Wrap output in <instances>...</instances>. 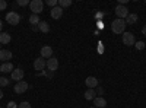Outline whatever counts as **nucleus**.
<instances>
[{
  "instance_id": "f257e3e1",
  "label": "nucleus",
  "mask_w": 146,
  "mask_h": 108,
  "mask_svg": "<svg viewBox=\"0 0 146 108\" xmlns=\"http://www.w3.org/2000/svg\"><path fill=\"white\" fill-rule=\"evenodd\" d=\"M111 29L114 34H124L126 31V21L124 19H115L111 22Z\"/></svg>"
},
{
  "instance_id": "f03ea898",
  "label": "nucleus",
  "mask_w": 146,
  "mask_h": 108,
  "mask_svg": "<svg viewBox=\"0 0 146 108\" xmlns=\"http://www.w3.org/2000/svg\"><path fill=\"white\" fill-rule=\"evenodd\" d=\"M29 7H31L32 15H40L44 9V3H42V0H32L29 3Z\"/></svg>"
},
{
  "instance_id": "7ed1b4c3",
  "label": "nucleus",
  "mask_w": 146,
  "mask_h": 108,
  "mask_svg": "<svg viewBox=\"0 0 146 108\" xmlns=\"http://www.w3.org/2000/svg\"><path fill=\"white\" fill-rule=\"evenodd\" d=\"M6 22L9 23V25H18V23L21 22L19 13H16V12H9V13L6 15Z\"/></svg>"
},
{
  "instance_id": "20e7f679",
  "label": "nucleus",
  "mask_w": 146,
  "mask_h": 108,
  "mask_svg": "<svg viewBox=\"0 0 146 108\" xmlns=\"http://www.w3.org/2000/svg\"><path fill=\"white\" fill-rule=\"evenodd\" d=\"M121 40H123V44L127 45V47H133L136 44V38H135V35H133L131 32H124Z\"/></svg>"
},
{
  "instance_id": "39448f33",
  "label": "nucleus",
  "mask_w": 146,
  "mask_h": 108,
  "mask_svg": "<svg viewBox=\"0 0 146 108\" xmlns=\"http://www.w3.org/2000/svg\"><path fill=\"white\" fill-rule=\"evenodd\" d=\"M114 12H115V15H117L118 19H126V18L129 16V9H127L124 5H118Z\"/></svg>"
},
{
  "instance_id": "423d86ee",
  "label": "nucleus",
  "mask_w": 146,
  "mask_h": 108,
  "mask_svg": "<svg viewBox=\"0 0 146 108\" xmlns=\"http://www.w3.org/2000/svg\"><path fill=\"white\" fill-rule=\"evenodd\" d=\"M47 67H48V70H50V72H56L58 69V60L54 56L50 57V58L47 60Z\"/></svg>"
},
{
  "instance_id": "0eeeda50",
  "label": "nucleus",
  "mask_w": 146,
  "mask_h": 108,
  "mask_svg": "<svg viewBox=\"0 0 146 108\" xmlns=\"http://www.w3.org/2000/svg\"><path fill=\"white\" fill-rule=\"evenodd\" d=\"M28 88H29L28 83L23 82V80H21V82H18L16 85H15V92H16V93H25Z\"/></svg>"
},
{
  "instance_id": "6e6552de",
  "label": "nucleus",
  "mask_w": 146,
  "mask_h": 108,
  "mask_svg": "<svg viewBox=\"0 0 146 108\" xmlns=\"http://www.w3.org/2000/svg\"><path fill=\"white\" fill-rule=\"evenodd\" d=\"M45 66H47L45 58H42V57H40V58H35V62H34V69H35V70L41 72V70H44V67H45Z\"/></svg>"
},
{
  "instance_id": "1a4fd4ad",
  "label": "nucleus",
  "mask_w": 146,
  "mask_h": 108,
  "mask_svg": "<svg viewBox=\"0 0 146 108\" xmlns=\"http://www.w3.org/2000/svg\"><path fill=\"white\" fill-rule=\"evenodd\" d=\"M85 85L88 86V89H94V88L98 86V79L94 78V76H88L85 79Z\"/></svg>"
},
{
  "instance_id": "9d476101",
  "label": "nucleus",
  "mask_w": 146,
  "mask_h": 108,
  "mask_svg": "<svg viewBox=\"0 0 146 108\" xmlns=\"http://www.w3.org/2000/svg\"><path fill=\"white\" fill-rule=\"evenodd\" d=\"M23 76H25V72L22 69H13V72H12V79L16 82H21L23 79Z\"/></svg>"
},
{
  "instance_id": "9b49d317",
  "label": "nucleus",
  "mask_w": 146,
  "mask_h": 108,
  "mask_svg": "<svg viewBox=\"0 0 146 108\" xmlns=\"http://www.w3.org/2000/svg\"><path fill=\"white\" fill-rule=\"evenodd\" d=\"M50 15H51L53 19H60V18H62V15H63V9L57 5L56 7H53V9L50 10Z\"/></svg>"
},
{
  "instance_id": "f8f14e48",
  "label": "nucleus",
  "mask_w": 146,
  "mask_h": 108,
  "mask_svg": "<svg viewBox=\"0 0 146 108\" xmlns=\"http://www.w3.org/2000/svg\"><path fill=\"white\" fill-rule=\"evenodd\" d=\"M41 57L42 58H50L53 57V48L50 45H44L42 48H41Z\"/></svg>"
},
{
  "instance_id": "ddd939ff",
  "label": "nucleus",
  "mask_w": 146,
  "mask_h": 108,
  "mask_svg": "<svg viewBox=\"0 0 146 108\" xmlns=\"http://www.w3.org/2000/svg\"><path fill=\"white\" fill-rule=\"evenodd\" d=\"M0 72H3V73H12V72H13V64H12L10 62L2 63V66H0Z\"/></svg>"
},
{
  "instance_id": "4468645a",
  "label": "nucleus",
  "mask_w": 146,
  "mask_h": 108,
  "mask_svg": "<svg viewBox=\"0 0 146 108\" xmlns=\"http://www.w3.org/2000/svg\"><path fill=\"white\" fill-rule=\"evenodd\" d=\"M10 58H12V53L9 50H0V60H2L3 63L9 62Z\"/></svg>"
},
{
  "instance_id": "2eb2a0df",
  "label": "nucleus",
  "mask_w": 146,
  "mask_h": 108,
  "mask_svg": "<svg viewBox=\"0 0 146 108\" xmlns=\"http://www.w3.org/2000/svg\"><path fill=\"white\" fill-rule=\"evenodd\" d=\"M137 19H139V16L136 13H129V16L124 21H126V25H133V23L137 22Z\"/></svg>"
},
{
  "instance_id": "dca6fc26",
  "label": "nucleus",
  "mask_w": 146,
  "mask_h": 108,
  "mask_svg": "<svg viewBox=\"0 0 146 108\" xmlns=\"http://www.w3.org/2000/svg\"><path fill=\"white\" fill-rule=\"evenodd\" d=\"M105 105H107V101L104 98H101V97L94 99V107H96V108H107Z\"/></svg>"
},
{
  "instance_id": "f3484780",
  "label": "nucleus",
  "mask_w": 146,
  "mask_h": 108,
  "mask_svg": "<svg viewBox=\"0 0 146 108\" xmlns=\"http://www.w3.org/2000/svg\"><path fill=\"white\" fill-rule=\"evenodd\" d=\"M10 40H12L10 34H7V32H0V44H9Z\"/></svg>"
},
{
  "instance_id": "a211bd4d",
  "label": "nucleus",
  "mask_w": 146,
  "mask_h": 108,
  "mask_svg": "<svg viewBox=\"0 0 146 108\" xmlns=\"http://www.w3.org/2000/svg\"><path fill=\"white\" fill-rule=\"evenodd\" d=\"M95 98H96V92L94 89L85 91V99H86V101H94Z\"/></svg>"
},
{
  "instance_id": "6ab92c4d",
  "label": "nucleus",
  "mask_w": 146,
  "mask_h": 108,
  "mask_svg": "<svg viewBox=\"0 0 146 108\" xmlns=\"http://www.w3.org/2000/svg\"><path fill=\"white\" fill-rule=\"evenodd\" d=\"M38 29H40L41 32L47 34V32H50V25H48L45 21H41V22L38 23Z\"/></svg>"
},
{
  "instance_id": "aec40b11",
  "label": "nucleus",
  "mask_w": 146,
  "mask_h": 108,
  "mask_svg": "<svg viewBox=\"0 0 146 108\" xmlns=\"http://www.w3.org/2000/svg\"><path fill=\"white\" fill-rule=\"evenodd\" d=\"M40 22H41V19H40V15H31V16H29V23H32L34 27H36Z\"/></svg>"
},
{
  "instance_id": "412c9836",
  "label": "nucleus",
  "mask_w": 146,
  "mask_h": 108,
  "mask_svg": "<svg viewBox=\"0 0 146 108\" xmlns=\"http://www.w3.org/2000/svg\"><path fill=\"white\" fill-rule=\"evenodd\" d=\"M70 5H72V0H58V6L62 9L63 7H69Z\"/></svg>"
},
{
  "instance_id": "4be33fe9",
  "label": "nucleus",
  "mask_w": 146,
  "mask_h": 108,
  "mask_svg": "<svg viewBox=\"0 0 146 108\" xmlns=\"http://www.w3.org/2000/svg\"><path fill=\"white\" fill-rule=\"evenodd\" d=\"M48 6H51V9L53 7H56L57 5H58V0H47V2H45Z\"/></svg>"
},
{
  "instance_id": "5701e85b",
  "label": "nucleus",
  "mask_w": 146,
  "mask_h": 108,
  "mask_svg": "<svg viewBox=\"0 0 146 108\" xmlns=\"http://www.w3.org/2000/svg\"><path fill=\"white\" fill-rule=\"evenodd\" d=\"M18 108H31V104L28 101H23V102L18 104Z\"/></svg>"
},
{
  "instance_id": "b1692460",
  "label": "nucleus",
  "mask_w": 146,
  "mask_h": 108,
  "mask_svg": "<svg viewBox=\"0 0 146 108\" xmlns=\"http://www.w3.org/2000/svg\"><path fill=\"white\" fill-rule=\"evenodd\" d=\"M7 85H9V79L0 78V86H7Z\"/></svg>"
},
{
  "instance_id": "393cba45",
  "label": "nucleus",
  "mask_w": 146,
  "mask_h": 108,
  "mask_svg": "<svg viewBox=\"0 0 146 108\" xmlns=\"http://www.w3.org/2000/svg\"><path fill=\"white\" fill-rule=\"evenodd\" d=\"M135 45H136L137 50H143V48H145V42H143V41H136Z\"/></svg>"
},
{
  "instance_id": "a878e982",
  "label": "nucleus",
  "mask_w": 146,
  "mask_h": 108,
  "mask_svg": "<svg viewBox=\"0 0 146 108\" xmlns=\"http://www.w3.org/2000/svg\"><path fill=\"white\" fill-rule=\"evenodd\" d=\"M31 2H28V0H18V5L19 6H28Z\"/></svg>"
},
{
  "instance_id": "bb28decb",
  "label": "nucleus",
  "mask_w": 146,
  "mask_h": 108,
  "mask_svg": "<svg viewBox=\"0 0 146 108\" xmlns=\"http://www.w3.org/2000/svg\"><path fill=\"white\" fill-rule=\"evenodd\" d=\"M7 7V3L5 2V0H0V12H2V10H5Z\"/></svg>"
},
{
  "instance_id": "cd10ccee",
  "label": "nucleus",
  "mask_w": 146,
  "mask_h": 108,
  "mask_svg": "<svg viewBox=\"0 0 146 108\" xmlns=\"http://www.w3.org/2000/svg\"><path fill=\"white\" fill-rule=\"evenodd\" d=\"M7 108H18V104L13 102V101H10V102L7 104Z\"/></svg>"
},
{
  "instance_id": "c85d7f7f",
  "label": "nucleus",
  "mask_w": 146,
  "mask_h": 108,
  "mask_svg": "<svg viewBox=\"0 0 146 108\" xmlns=\"http://www.w3.org/2000/svg\"><path fill=\"white\" fill-rule=\"evenodd\" d=\"M142 34H143V35H146V25L142 28Z\"/></svg>"
},
{
  "instance_id": "c756f323",
  "label": "nucleus",
  "mask_w": 146,
  "mask_h": 108,
  "mask_svg": "<svg viewBox=\"0 0 146 108\" xmlns=\"http://www.w3.org/2000/svg\"><path fill=\"white\" fill-rule=\"evenodd\" d=\"M2 28H3V22L0 21V32H2Z\"/></svg>"
},
{
  "instance_id": "7c9ffc66",
  "label": "nucleus",
  "mask_w": 146,
  "mask_h": 108,
  "mask_svg": "<svg viewBox=\"0 0 146 108\" xmlns=\"http://www.w3.org/2000/svg\"><path fill=\"white\" fill-rule=\"evenodd\" d=\"M2 98H3V91L0 89V99H2Z\"/></svg>"
},
{
  "instance_id": "2f4dec72",
  "label": "nucleus",
  "mask_w": 146,
  "mask_h": 108,
  "mask_svg": "<svg viewBox=\"0 0 146 108\" xmlns=\"http://www.w3.org/2000/svg\"><path fill=\"white\" fill-rule=\"evenodd\" d=\"M91 108H96V107H91Z\"/></svg>"
},
{
  "instance_id": "473e14b6",
  "label": "nucleus",
  "mask_w": 146,
  "mask_h": 108,
  "mask_svg": "<svg viewBox=\"0 0 146 108\" xmlns=\"http://www.w3.org/2000/svg\"><path fill=\"white\" fill-rule=\"evenodd\" d=\"M0 47H2V44H0ZM0 50H2V48H0Z\"/></svg>"
},
{
  "instance_id": "72a5a7b5",
  "label": "nucleus",
  "mask_w": 146,
  "mask_h": 108,
  "mask_svg": "<svg viewBox=\"0 0 146 108\" xmlns=\"http://www.w3.org/2000/svg\"><path fill=\"white\" fill-rule=\"evenodd\" d=\"M0 108H2V107H0Z\"/></svg>"
}]
</instances>
